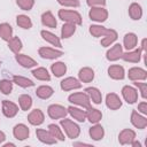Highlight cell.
Here are the masks:
<instances>
[{
  "label": "cell",
  "mask_w": 147,
  "mask_h": 147,
  "mask_svg": "<svg viewBox=\"0 0 147 147\" xmlns=\"http://www.w3.org/2000/svg\"><path fill=\"white\" fill-rule=\"evenodd\" d=\"M146 41H147V39H146V38H144V39L141 40V46H140V49L142 51V53H146V51H147V48H146Z\"/></svg>",
  "instance_id": "cell-48"
},
{
  "label": "cell",
  "mask_w": 147,
  "mask_h": 147,
  "mask_svg": "<svg viewBox=\"0 0 147 147\" xmlns=\"http://www.w3.org/2000/svg\"><path fill=\"white\" fill-rule=\"evenodd\" d=\"M13 83L16 84L17 86L22 87V88H28V87H32L34 86V83L29 79L28 77H24V76H18V75H14L13 76Z\"/></svg>",
  "instance_id": "cell-34"
},
{
  "label": "cell",
  "mask_w": 147,
  "mask_h": 147,
  "mask_svg": "<svg viewBox=\"0 0 147 147\" xmlns=\"http://www.w3.org/2000/svg\"><path fill=\"white\" fill-rule=\"evenodd\" d=\"M16 24L21 29H24V30H29V29L32 28L31 18L28 15H24V14H20V15L16 16Z\"/></svg>",
  "instance_id": "cell-38"
},
{
  "label": "cell",
  "mask_w": 147,
  "mask_h": 147,
  "mask_svg": "<svg viewBox=\"0 0 147 147\" xmlns=\"http://www.w3.org/2000/svg\"><path fill=\"white\" fill-rule=\"evenodd\" d=\"M5 140H6V134H5V132H3V131H1V130H0V145H2Z\"/></svg>",
  "instance_id": "cell-49"
},
{
  "label": "cell",
  "mask_w": 147,
  "mask_h": 147,
  "mask_svg": "<svg viewBox=\"0 0 147 147\" xmlns=\"http://www.w3.org/2000/svg\"><path fill=\"white\" fill-rule=\"evenodd\" d=\"M105 102H106L107 108H109L110 110H117V109H119L122 107V100H121V98L116 93H113V92H110V93H108L106 95Z\"/></svg>",
  "instance_id": "cell-19"
},
{
  "label": "cell",
  "mask_w": 147,
  "mask_h": 147,
  "mask_svg": "<svg viewBox=\"0 0 147 147\" xmlns=\"http://www.w3.org/2000/svg\"><path fill=\"white\" fill-rule=\"evenodd\" d=\"M31 74L38 80H42V82H49L51 80V74L44 67H37L36 69L32 70Z\"/></svg>",
  "instance_id": "cell-32"
},
{
  "label": "cell",
  "mask_w": 147,
  "mask_h": 147,
  "mask_svg": "<svg viewBox=\"0 0 147 147\" xmlns=\"http://www.w3.org/2000/svg\"><path fill=\"white\" fill-rule=\"evenodd\" d=\"M130 122L138 130H144L147 126V118H146V116L140 114L138 110H132L131 111Z\"/></svg>",
  "instance_id": "cell-8"
},
{
  "label": "cell",
  "mask_w": 147,
  "mask_h": 147,
  "mask_svg": "<svg viewBox=\"0 0 147 147\" xmlns=\"http://www.w3.org/2000/svg\"><path fill=\"white\" fill-rule=\"evenodd\" d=\"M122 96L124 99V101H126L129 105H133L138 101V96H139V93H138V90L133 86H130V85H125L122 87Z\"/></svg>",
  "instance_id": "cell-7"
},
{
  "label": "cell",
  "mask_w": 147,
  "mask_h": 147,
  "mask_svg": "<svg viewBox=\"0 0 147 147\" xmlns=\"http://www.w3.org/2000/svg\"><path fill=\"white\" fill-rule=\"evenodd\" d=\"M127 78L132 82H142L147 78V71L140 67H132L127 71Z\"/></svg>",
  "instance_id": "cell-9"
},
{
  "label": "cell",
  "mask_w": 147,
  "mask_h": 147,
  "mask_svg": "<svg viewBox=\"0 0 147 147\" xmlns=\"http://www.w3.org/2000/svg\"><path fill=\"white\" fill-rule=\"evenodd\" d=\"M60 87L62 91H74V90H78L82 87V83L79 79L75 78V77H67L64 79L61 80L60 83Z\"/></svg>",
  "instance_id": "cell-10"
},
{
  "label": "cell",
  "mask_w": 147,
  "mask_h": 147,
  "mask_svg": "<svg viewBox=\"0 0 147 147\" xmlns=\"http://www.w3.org/2000/svg\"><path fill=\"white\" fill-rule=\"evenodd\" d=\"M57 16L61 21H63L65 23H72L75 25H80L83 23V17L77 10L60 9L57 13Z\"/></svg>",
  "instance_id": "cell-2"
},
{
  "label": "cell",
  "mask_w": 147,
  "mask_h": 147,
  "mask_svg": "<svg viewBox=\"0 0 147 147\" xmlns=\"http://www.w3.org/2000/svg\"><path fill=\"white\" fill-rule=\"evenodd\" d=\"M108 76L114 80H122L125 77V70L119 64H111L107 69Z\"/></svg>",
  "instance_id": "cell-17"
},
{
  "label": "cell",
  "mask_w": 147,
  "mask_h": 147,
  "mask_svg": "<svg viewBox=\"0 0 147 147\" xmlns=\"http://www.w3.org/2000/svg\"><path fill=\"white\" fill-rule=\"evenodd\" d=\"M136 139V131L132 129H123L118 134V142L121 145H130Z\"/></svg>",
  "instance_id": "cell-21"
},
{
  "label": "cell",
  "mask_w": 147,
  "mask_h": 147,
  "mask_svg": "<svg viewBox=\"0 0 147 147\" xmlns=\"http://www.w3.org/2000/svg\"><path fill=\"white\" fill-rule=\"evenodd\" d=\"M0 67H1V61H0Z\"/></svg>",
  "instance_id": "cell-53"
},
{
  "label": "cell",
  "mask_w": 147,
  "mask_h": 147,
  "mask_svg": "<svg viewBox=\"0 0 147 147\" xmlns=\"http://www.w3.org/2000/svg\"><path fill=\"white\" fill-rule=\"evenodd\" d=\"M54 94V90L53 87H51L49 85H40L39 87H37L36 90V95L41 99V100H47L49 99L52 95Z\"/></svg>",
  "instance_id": "cell-30"
},
{
  "label": "cell",
  "mask_w": 147,
  "mask_h": 147,
  "mask_svg": "<svg viewBox=\"0 0 147 147\" xmlns=\"http://www.w3.org/2000/svg\"><path fill=\"white\" fill-rule=\"evenodd\" d=\"M138 45V36L134 32H127L124 34L123 37V47L126 51H131L134 49Z\"/></svg>",
  "instance_id": "cell-23"
},
{
  "label": "cell",
  "mask_w": 147,
  "mask_h": 147,
  "mask_svg": "<svg viewBox=\"0 0 147 147\" xmlns=\"http://www.w3.org/2000/svg\"><path fill=\"white\" fill-rule=\"evenodd\" d=\"M59 5L62 7H71V8H77L80 6L79 0H56Z\"/></svg>",
  "instance_id": "cell-45"
},
{
  "label": "cell",
  "mask_w": 147,
  "mask_h": 147,
  "mask_svg": "<svg viewBox=\"0 0 147 147\" xmlns=\"http://www.w3.org/2000/svg\"><path fill=\"white\" fill-rule=\"evenodd\" d=\"M129 16L131 20L133 21H139L141 17H142V8L139 3L137 2H132L130 6H129Z\"/></svg>",
  "instance_id": "cell-31"
},
{
  "label": "cell",
  "mask_w": 147,
  "mask_h": 147,
  "mask_svg": "<svg viewBox=\"0 0 147 147\" xmlns=\"http://www.w3.org/2000/svg\"><path fill=\"white\" fill-rule=\"evenodd\" d=\"M36 3V0H16V5L22 10H31Z\"/></svg>",
  "instance_id": "cell-44"
},
{
  "label": "cell",
  "mask_w": 147,
  "mask_h": 147,
  "mask_svg": "<svg viewBox=\"0 0 147 147\" xmlns=\"http://www.w3.org/2000/svg\"><path fill=\"white\" fill-rule=\"evenodd\" d=\"M7 44H8V48H9L14 54L21 53V51H22V48H23L22 40H21L18 37H14V36H13V38H11L9 41H7Z\"/></svg>",
  "instance_id": "cell-39"
},
{
  "label": "cell",
  "mask_w": 147,
  "mask_h": 147,
  "mask_svg": "<svg viewBox=\"0 0 147 147\" xmlns=\"http://www.w3.org/2000/svg\"><path fill=\"white\" fill-rule=\"evenodd\" d=\"M2 146H3V147H9V146H10V147H15L16 145L13 144V142H6V144H2Z\"/></svg>",
  "instance_id": "cell-52"
},
{
  "label": "cell",
  "mask_w": 147,
  "mask_h": 147,
  "mask_svg": "<svg viewBox=\"0 0 147 147\" xmlns=\"http://www.w3.org/2000/svg\"><path fill=\"white\" fill-rule=\"evenodd\" d=\"M44 121H45V115H44V113H42L41 109L36 108V109L31 110L29 113V115H28V122L31 125H33V126L41 125L44 123Z\"/></svg>",
  "instance_id": "cell-14"
},
{
  "label": "cell",
  "mask_w": 147,
  "mask_h": 147,
  "mask_svg": "<svg viewBox=\"0 0 147 147\" xmlns=\"http://www.w3.org/2000/svg\"><path fill=\"white\" fill-rule=\"evenodd\" d=\"M68 114L77 122L79 123H84L86 121V110H84V108L80 107H75V106H69L67 108Z\"/></svg>",
  "instance_id": "cell-18"
},
{
  "label": "cell",
  "mask_w": 147,
  "mask_h": 147,
  "mask_svg": "<svg viewBox=\"0 0 147 147\" xmlns=\"http://www.w3.org/2000/svg\"><path fill=\"white\" fill-rule=\"evenodd\" d=\"M76 26H77V25H75V24H72V23H65V22H64V24H63L62 28H61V38H62V39H68V38H70V37L76 32Z\"/></svg>",
  "instance_id": "cell-40"
},
{
  "label": "cell",
  "mask_w": 147,
  "mask_h": 147,
  "mask_svg": "<svg viewBox=\"0 0 147 147\" xmlns=\"http://www.w3.org/2000/svg\"><path fill=\"white\" fill-rule=\"evenodd\" d=\"M123 46L121 44H114L111 45V47L107 51L106 53V59L109 61V62H115V61H118L122 55H123Z\"/></svg>",
  "instance_id": "cell-11"
},
{
  "label": "cell",
  "mask_w": 147,
  "mask_h": 147,
  "mask_svg": "<svg viewBox=\"0 0 147 147\" xmlns=\"http://www.w3.org/2000/svg\"><path fill=\"white\" fill-rule=\"evenodd\" d=\"M15 60L21 67H23L25 69H30V68L37 67V64H38L34 59H32L31 56H29L26 54H22V53L15 54Z\"/></svg>",
  "instance_id": "cell-16"
},
{
  "label": "cell",
  "mask_w": 147,
  "mask_h": 147,
  "mask_svg": "<svg viewBox=\"0 0 147 147\" xmlns=\"http://www.w3.org/2000/svg\"><path fill=\"white\" fill-rule=\"evenodd\" d=\"M36 136L38 138V140L45 145H54L56 144V139L49 133L48 130H45V129H37L36 130Z\"/></svg>",
  "instance_id": "cell-20"
},
{
  "label": "cell",
  "mask_w": 147,
  "mask_h": 147,
  "mask_svg": "<svg viewBox=\"0 0 147 147\" xmlns=\"http://www.w3.org/2000/svg\"><path fill=\"white\" fill-rule=\"evenodd\" d=\"M32 103H33V101H32L31 95H29V94H21L18 96V107H20L21 110L28 111L32 107Z\"/></svg>",
  "instance_id": "cell-35"
},
{
  "label": "cell",
  "mask_w": 147,
  "mask_h": 147,
  "mask_svg": "<svg viewBox=\"0 0 147 147\" xmlns=\"http://www.w3.org/2000/svg\"><path fill=\"white\" fill-rule=\"evenodd\" d=\"M88 134H90V137H91L92 140L99 141V140H101V139L105 137V129H103V126L100 125L99 123H95V124H93V125L90 127Z\"/></svg>",
  "instance_id": "cell-27"
},
{
  "label": "cell",
  "mask_w": 147,
  "mask_h": 147,
  "mask_svg": "<svg viewBox=\"0 0 147 147\" xmlns=\"http://www.w3.org/2000/svg\"><path fill=\"white\" fill-rule=\"evenodd\" d=\"M142 56V51L140 48H134L131 51H126L125 53H123L122 55V60H124L125 62H130V63H139Z\"/></svg>",
  "instance_id": "cell-15"
},
{
  "label": "cell",
  "mask_w": 147,
  "mask_h": 147,
  "mask_svg": "<svg viewBox=\"0 0 147 147\" xmlns=\"http://www.w3.org/2000/svg\"><path fill=\"white\" fill-rule=\"evenodd\" d=\"M138 111L142 115H147V102L146 101H141L138 105Z\"/></svg>",
  "instance_id": "cell-47"
},
{
  "label": "cell",
  "mask_w": 147,
  "mask_h": 147,
  "mask_svg": "<svg viewBox=\"0 0 147 147\" xmlns=\"http://www.w3.org/2000/svg\"><path fill=\"white\" fill-rule=\"evenodd\" d=\"M1 107H2V114L7 117V118H13L17 115L18 113V106L16 103H14L13 101L9 100H2L1 102Z\"/></svg>",
  "instance_id": "cell-12"
},
{
  "label": "cell",
  "mask_w": 147,
  "mask_h": 147,
  "mask_svg": "<svg viewBox=\"0 0 147 147\" xmlns=\"http://www.w3.org/2000/svg\"><path fill=\"white\" fill-rule=\"evenodd\" d=\"M13 136L15 139H17L18 141H23L25 139L29 138L30 136V130L29 127L23 124V123H18L13 127Z\"/></svg>",
  "instance_id": "cell-13"
},
{
  "label": "cell",
  "mask_w": 147,
  "mask_h": 147,
  "mask_svg": "<svg viewBox=\"0 0 147 147\" xmlns=\"http://www.w3.org/2000/svg\"><path fill=\"white\" fill-rule=\"evenodd\" d=\"M108 10L105 7H91L88 11V17L91 21L96 23H102L108 18Z\"/></svg>",
  "instance_id": "cell-4"
},
{
  "label": "cell",
  "mask_w": 147,
  "mask_h": 147,
  "mask_svg": "<svg viewBox=\"0 0 147 147\" xmlns=\"http://www.w3.org/2000/svg\"><path fill=\"white\" fill-rule=\"evenodd\" d=\"M117 37H118V34H117V31L116 30H114V29H107L106 33L101 37L100 44L103 47H109V46H111L117 40Z\"/></svg>",
  "instance_id": "cell-22"
},
{
  "label": "cell",
  "mask_w": 147,
  "mask_h": 147,
  "mask_svg": "<svg viewBox=\"0 0 147 147\" xmlns=\"http://www.w3.org/2000/svg\"><path fill=\"white\" fill-rule=\"evenodd\" d=\"M40 20H41L42 25L46 26V28L54 29V28H56V25H57V21H56L55 16L53 15V13H52L51 10H47V11L42 13Z\"/></svg>",
  "instance_id": "cell-28"
},
{
  "label": "cell",
  "mask_w": 147,
  "mask_h": 147,
  "mask_svg": "<svg viewBox=\"0 0 147 147\" xmlns=\"http://www.w3.org/2000/svg\"><path fill=\"white\" fill-rule=\"evenodd\" d=\"M78 79L80 83H91L94 79V70L90 67H83L78 71Z\"/></svg>",
  "instance_id": "cell-26"
},
{
  "label": "cell",
  "mask_w": 147,
  "mask_h": 147,
  "mask_svg": "<svg viewBox=\"0 0 147 147\" xmlns=\"http://www.w3.org/2000/svg\"><path fill=\"white\" fill-rule=\"evenodd\" d=\"M86 3L90 7H105L106 0H86Z\"/></svg>",
  "instance_id": "cell-46"
},
{
  "label": "cell",
  "mask_w": 147,
  "mask_h": 147,
  "mask_svg": "<svg viewBox=\"0 0 147 147\" xmlns=\"http://www.w3.org/2000/svg\"><path fill=\"white\" fill-rule=\"evenodd\" d=\"M60 125H61L63 132L65 133V136L68 138L76 139V138L79 137V134H80V127H79V125L76 122H74V121L64 117V118H61Z\"/></svg>",
  "instance_id": "cell-1"
},
{
  "label": "cell",
  "mask_w": 147,
  "mask_h": 147,
  "mask_svg": "<svg viewBox=\"0 0 147 147\" xmlns=\"http://www.w3.org/2000/svg\"><path fill=\"white\" fill-rule=\"evenodd\" d=\"M0 38L5 41H9L13 38V28L9 23H1L0 24Z\"/></svg>",
  "instance_id": "cell-37"
},
{
  "label": "cell",
  "mask_w": 147,
  "mask_h": 147,
  "mask_svg": "<svg viewBox=\"0 0 147 147\" xmlns=\"http://www.w3.org/2000/svg\"><path fill=\"white\" fill-rule=\"evenodd\" d=\"M38 54L41 59L45 60H55L59 59L63 55V52L61 49H56V48H52V47H46L42 46L38 49Z\"/></svg>",
  "instance_id": "cell-6"
},
{
  "label": "cell",
  "mask_w": 147,
  "mask_h": 147,
  "mask_svg": "<svg viewBox=\"0 0 147 147\" xmlns=\"http://www.w3.org/2000/svg\"><path fill=\"white\" fill-rule=\"evenodd\" d=\"M74 146H91V145L86 142H74Z\"/></svg>",
  "instance_id": "cell-51"
},
{
  "label": "cell",
  "mask_w": 147,
  "mask_h": 147,
  "mask_svg": "<svg viewBox=\"0 0 147 147\" xmlns=\"http://www.w3.org/2000/svg\"><path fill=\"white\" fill-rule=\"evenodd\" d=\"M40 36H41V38L45 40V41H47L48 44H51L52 46H55V47H62V45H61V40H60V38L55 34V33H53V32H51V31H48V30H41L40 31Z\"/></svg>",
  "instance_id": "cell-24"
},
{
  "label": "cell",
  "mask_w": 147,
  "mask_h": 147,
  "mask_svg": "<svg viewBox=\"0 0 147 147\" xmlns=\"http://www.w3.org/2000/svg\"><path fill=\"white\" fill-rule=\"evenodd\" d=\"M51 71L52 74L60 78V77H63L67 72V64L62 61H57V62H54L52 65H51Z\"/></svg>",
  "instance_id": "cell-33"
},
{
  "label": "cell",
  "mask_w": 147,
  "mask_h": 147,
  "mask_svg": "<svg viewBox=\"0 0 147 147\" xmlns=\"http://www.w3.org/2000/svg\"><path fill=\"white\" fill-rule=\"evenodd\" d=\"M68 101L74 106H78L80 108L87 109L91 107V100L85 92H74L68 96Z\"/></svg>",
  "instance_id": "cell-3"
},
{
  "label": "cell",
  "mask_w": 147,
  "mask_h": 147,
  "mask_svg": "<svg viewBox=\"0 0 147 147\" xmlns=\"http://www.w3.org/2000/svg\"><path fill=\"white\" fill-rule=\"evenodd\" d=\"M86 119H87L91 124L99 123V122L102 119V113H101V110H99V109H96V108L88 107V108L86 109Z\"/></svg>",
  "instance_id": "cell-29"
},
{
  "label": "cell",
  "mask_w": 147,
  "mask_h": 147,
  "mask_svg": "<svg viewBox=\"0 0 147 147\" xmlns=\"http://www.w3.org/2000/svg\"><path fill=\"white\" fill-rule=\"evenodd\" d=\"M88 31H90V33L92 34V37H94V38H101V37L106 33L107 28H105V26L101 25V24H92V25L90 26Z\"/></svg>",
  "instance_id": "cell-41"
},
{
  "label": "cell",
  "mask_w": 147,
  "mask_h": 147,
  "mask_svg": "<svg viewBox=\"0 0 147 147\" xmlns=\"http://www.w3.org/2000/svg\"><path fill=\"white\" fill-rule=\"evenodd\" d=\"M130 145H131L132 147H141V144H140L138 140H136V139H134V140H133V141H132Z\"/></svg>",
  "instance_id": "cell-50"
},
{
  "label": "cell",
  "mask_w": 147,
  "mask_h": 147,
  "mask_svg": "<svg viewBox=\"0 0 147 147\" xmlns=\"http://www.w3.org/2000/svg\"><path fill=\"white\" fill-rule=\"evenodd\" d=\"M84 92L88 95L91 102H93L95 105H100L102 102V94H101V91L98 87L90 86V87H86Z\"/></svg>",
  "instance_id": "cell-25"
},
{
  "label": "cell",
  "mask_w": 147,
  "mask_h": 147,
  "mask_svg": "<svg viewBox=\"0 0 147 147\" xmlns=\"http://www.w3.org/2000/svg\"><path fill=\"white\" fill-rule=\"evenodd\" d=\"M13 80L9 79H1L0 80V92L5 95H8L13 91Z\"/></svg>",
  "instance_id": "cell-42"
},
{
  "label": "cell",
  "mask_w": 147,
  "mask_h": 147,
  "mask_svg": "<svg viewBox=\"0 0 147 147\" xmlns=\"http://www.w3.org/2000/svg\"><path fill=\"white\" fill-rule=\"evenodd\" d=\"M133 84H134L136 88L138 90V92L140 93V96L144 100H146L147 99V83H145V80H142V82H134Z\"/></svg>",
  "instance_id": "cell-43"
},
{
  "label": "cell",
  "mask_w": 147,
  "mask_h": 147,
  "mask_svg": "<svg viewBox=\"0 0 147 147\" xmlns=\"http://www.w3.org/2000/svg\"><path fill=\"white\" fill-rule=\"evenodd\" d=\"M47 130L49 131V133H51L56 140H59V141H64V140H65V138H64V132H63V130H62L57 124H55V123L49 124L48 127H47Z\"/></svg>",
  "instance_id": "cell-36"
},
{
  "label": "cell",
  "mask_w": 147,
  "mask_h": 147,
  "mask_svg": "<svg viewBox=\"0 0 147 147\" xmlns=\"http://www.w3.org/2000/svg\"><path fill=\"white\" fill-rule=\"evenodd\" d=\"M47 114H48V116L52 119H61V118H64L68 115V110L62 105L53 103V105H49L48 106Z\"/></svg>",
  "instance_id": "cell-5"
}]
</instances>
